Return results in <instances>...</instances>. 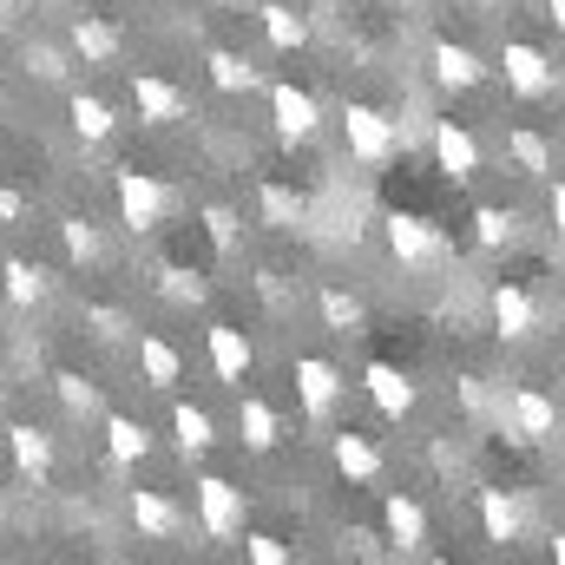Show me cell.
Here are the masks:
<instances>
[{"label": "cell", "mask_w": 565, "mask_h": 565, "mask_svg": "<svg viewBox=\"0 0 565 565\" xmlns=\"http://www.w3.org/2000/svg\"><path fill=\"white\" fill-rule=\"evenodd\" d=\"M316 309H322V322H329V335H362V296H349L342 282H322L316 289Z\"/></svg>", "instance_id": "cell-27"}, {"label": "cell", "mask_w": 565, "mask_h": 565, "mask_svg": "<svg viewBox=\"0 0 565 565\" xmlns=\"http://www.w3.org/2000/svg\"><path fill=\"white\" fill-rule=\"evenodd\" d=\"M237 427H244V447L250 454H270L282 440V415L264 402V395H244V408H237Z\"/></svg>", "instance_id": "cell-26"}, {"label": "cell", "mask_w": 565, "mask_h": 565, "mask_svg": "<svg viewBox=\"0 0 565 565\" xmlns=\"http://www.w3.org/2000/svg\"><path fill=\"white\" fill-rule=\"evenodd\" d=\"M296 402H302V415L322 422V415L342 402V369L322 362V355H296Z\"/></svg>", "instance_id": "cell-12"}, {"label": "cell", "mask_w": 565, "mask_h": 565, "mask_svg": "<svg viewBox=\"0 0 565 565\" xmlns=\"http://www.w3.org/2000/svg\"><path fill=\"white\" fill-rule=\"evenodd\" d=\"M113 198H119V224H126L132 237L158 231L164 211H171V191H164L151 171H139V164H119V171H113Z\"/></svg>", "instance_id": "cell-1"}, {"label": "cell", "mask_w": 565, "mask_h": 565, "mask_svg": "<svg viewBox=\"0 0 565 565\" xmlns=\"http://www.w3.org/2000/svg\"><path fill=\"white\" fill-rule=\"evenodd\" d=\"M382 237H388V257H395L402 270H434V264L447 257L440 224H427L422 211H388V217H382Z\"/></svg>", "instance_id": "cell-2"}, {"label": "cell", "mask_w": 565, "mask_h": 565, "mask_svg": "<svg viewBox=\"0 0 565 565\" xmlns=\"http://www.w3.org/2000/svg\"><path fill=\"white\" fill-rule=\"evenodd\" d=\"M342 132H349V158H362V164H382V158L395 151V119H388L382 106L349 99V106H342Z\"/></svg>", "instance_id": "cell-4"}, {"label": "cell", "mask_w": 565, "mask_h": 565, "mask_svg": "<svg viewBox=\"0 0 565 565\" xmlns=\"http://www.w3.org/2000/svg\"><path fill=\"white\" fill-rule=\"evenodd\" d=\"M119 26L113 20H99V13H86V20H73V53L86 60V66H113L119 60Z\"/></svg>", "instance_id": "cell-23"}, {"label": "cell", "mask_w": 565, "mask_h": 565, "mask_svg": "<svg viewBox=\"0 0 565 565\" xmlns=\"http://www.w3.org/2000/svg\"><path fill=\"white\" fill-rule=\"evenodd\" d=\"M7 460H13V473L20 480H33V487H46V473H53V434L33 422L7 427Z\"/></svg>", "instance_id": "cell-14"}, {"label": "cell", "mask_w": 565, "mask_h": 565, "mask_svg": "<svg viewBox=\"0 0 565 565\" xmlns=\"http://www.w3.org/2000/svg\"><path fill=\"white\" fill-rule=\"evenodd\" d=\"M362 388H369V402H375V415H382V422H408V415H415V402H422L415 375H408V369H395V362H369Z\"/></svg>", "instance_id": "cell-6"}, {"label": "cell", "mask_w": 565, "mask_h": 565, "mask_svg": "<svg viewBox=\"0 0 565 565\" xmlns=\"http://www.w3.org/2000/svg\"><path fill=\"white\" fill-rule=\"evenodd\" d=\"M132 113H139L145 126H184L191 119V99L164 73H132Z\"/></svg>", "instance_id": "cell-9"}, {"label": "cell", "mask_w": 565, "mask_h": 565, "mask_svg": "<svg viewBox=\"0 0 565 565\" xmlns=\"http://www.w3.org/2000/svg\"><path fill=\"white\" fill-rule=\"evenodd\" d=\"M500 415H507V434H520V440H553L559 434V402L546 388H533V382H520L500 402Z\"/></svg>", "instance_id": "cell-5"}, {"label": "cell", "mask_w": 565, "mask_h": 565, "mask_svg": "<svg viewBox=\"0 0 565 565\" xmlns=\"http://www.w3.org/2000/svg\"><path fill=\"white\" fill-rule=\"evenodd\" d=\"M0 7H20V0H0Z\"/></svg>", "instance_id": "cell-46"}, {"label": "cell", "mask_w": 565, "mask_h": 565, "mask_svg": "<svg viewBox=\"0 0 565 565\" xmlns=\"http://www.w3.org/2000/svg\"><path fill=\"white\" fill-rule=\"evenodd\" d=\"M244 559L282 565V559H289V546H282V540H270V533H244Z\"/></svg>", "instance_id": "cell-39"}, {"label": "cell", "mask_w": 565, "mask_h": 565, "mask_svg": "<svg viewBox=\"0 0 565 565\" xmlns=\"http://www.w3.org/2000/svg\"><path fill=\"white\" fill-rule=\"evenodd\" d=\"M559 355H565V316H559Z\"/></svg>", "instance_id": "cell-45"}, {"label": "cell", "mask_w": 565, "mask_h": 565, "mask_svg": "<svg viewBox=\"0 0 565 565\" xmlns=\"http://www.w3.org/2000/svg\"><path fill=\"white\" fill-rule=\"evenodd\" d=\"M126 513H132V526H139L145 540H178V533H184L178 500H164L158 487H132V493H126Z\"/></svg>", "instance_id": "cell-15"}, {"label": "cell", "mask_w": 565, "mask_h": 565, "mask_svg": "<svg viewBox=\"0 0 565 565\" xmlns=\"http://www.w3.org/2000/svg\"><path fill=\"white\" fill-rule=\"evenodd\" d=\"M546 211H553V231L565 237V178L553 184V198H546Z\"/></svg>", "instance_id": "cell-42"}, {"label": "cell", "mask_w": 565, "mask_h": 565, "mask_svg": "<svg viewBox=\"0 0 565 565\" xmlns=\"http://www.w3.org/2000/svg\"><path fill=\"white\" fill-rule=\"evenodd\" d=\"M546 13H553V26L565 33V0H546Z\"/></svg>", "instance_id": "cell-43"}, {"label": "cell", "mask_w": 565, "mask_h": 565, "mask_svg": "<svg viewBox=\"0 0 565 565\" xmlns=\"http://www.w3.org/2000/svg\"><path fill=\"white\" fill-rule=\"evenodd\" d=\"M0 289H7L13 309H40V302L53 296V277H46L40 264H26V257H7V264H0Z\"/></svg>", "instance_id": "cell-22"}, {"label": "cell", "mask_w": 565, "mask_h": 565, "mask_svg": "<svg viewBox=\"0 0 565 565\" xmlns=\"http://www.w3.org/2000/svg\"><path fill=\"white\" fill-rule=\"evenodd\" d=\"M204 289H211V282L198 277V270H178V264L158 270V296H164V302H204Z\"/></svg>", "instance_id": "cell-36"}, {"label": "cell", "mask_w": 565, "mask_h": 565, "mask_svg": "<svg viewBox=\"0 0 565 565\" xmlns=\"http://www.w3.org/2000/svg\"><path fill=\"white\" fill-rule=\"evenodd\" d=\"M53 395H60L66 415H93V408H99V382H86V375H73V369L53 375Z\"/></svg>", "instance_id": "cell-35"}, {"label": "cell", "mask_w": 565, "mask_h": 565, "mask_svg": "<svg viewBox=\"0 0 565 565\" xmlns=\"http://www.w3.org/2000/svg\"><path fill=\"white\" fill-rule=\"evenodd\" d=\"M460 408H467V415H487V408H493L487 388H480V375H460Z\"/></svg>", "instance_id": "cell-40"}, {"label": "cell", "mask_w": 565, "mask_h": 565, "mask_svg": "<svg viewBox=\"0 0 565 565\" xmlns=\"http://www.w3.org/2000/svg\"><path fill=\"white\" fill-rule=\"evenodd\" d=\"M26 73H40V79H66V53H60V46H26Z\"/></svg>", "instance_id": "cell-38"}, {"label": "cell", "mask_w": 565, "mask_h": 565, "mask_svg": "<svg viewBox=\"0 0 565 565\" xmlns=\"http://www.w3.org/2000/svg\"><path fill=\"white\" fill-rule=\"evenodd\" d=\"M427 66H434V86H447V93H473L487 79V60L473 46H460V40H434Z\"/></svg>", "instance_id": "cell-13"}, {"label": "cell", "mask_w": 565, "mask_h": 565, "mask_svg": "<svg viewBox=\"0 0 565 565\" xmlns=\"http://www.w3.org/2000/svg\"><path fill=\"white\" fill-rule=\"evenodd\" d=\"M26 217V198L20 191H0V224H20Z\"/></svg>", "instance_id": "cell-41"}, {"label": "cell", "mask_w": 565, "mask_h": 565, "mask_svg": "<svg viewBox=\"0 0 565 565\" xmlns=\"http://www.w3.org/2000/svg\"><path fill=\"white\" fill-rule=\"evenodd\" d=\"M520 237V211H500V204H480L473 211V244L480 250H500V244H513Z\"/></svg>", "instance_id": "cell-31"}, {"label": "cell", "mask_w": 565, "mask_h": 565, "mask_svg": "<svg viewBox=\"0 0 565 565\" xmlns=\"http://www.w3.org/2000/svg\"><path fill=\"white\" fill-rule=\"evenodd\" d=\"M198 526L211 533V540H237L244 533V487H231V480H198Z\"/></svg>", "instance_id": "cell-7"}, {"label": "cell", "mask_w": 565, "mask_h": 565, "mask_svg": "<svg viewBox=\"0 0 565 565\" xmlns=\"http://www.w3.org/2000/svg\"><path fill=\"white\" fill-rule=\"evenodd\" d=\"M553 559H559V565H565V533H553Z\"/></svg>", "instance_id": "cell-44"}, {"label": "cell", "mask_w": 565, "mask_h": 565, "mask_svg": "<svg viewBox=\"0 0 565 565\" xmlns=\"http://www.w3.org/2000/svg\"><path fill=\"white\" fill-rule=\"evenodd\" d=\"M382 526H388L395 553H422V540H427L422 500H408V493H388V500H382Z\"/></svg>", "instance_id": "cell-19"}, {"label": "cell", "mask_w": 565, "mask_h": 565, "mask_svg": "<svg viewBox=\"0 0 565 565\" xmlns=\"http://www.w3.org/2000/svg\"><path fill=\"white\" fill-rule=\"evenodd\" d=\"M487 309H493L500 342H526V335L540 329V302H533V289H526V282H493Z\"/></svg>", "instance_id": "cell-11"}, {"label": "cell", "mask_w": 565, "mask_h": 565, "mask_svg": "<svg viewBox=\"0 0 565 565\" xmlns=\"http://www.w3.org/2000/svg\"><path fill=\"white\" fill-rule=\"evenodd\" d=\"M480 526H487L493 546H513V540L526 533V507H520L507 487H480Z\"/></svg>", "instance_id": "cell-18"}, {"label": "cell", "mask_w": 565, "mask_h": 565, "mask_svg": "<svg viewBox=\"0 0 565 565\" xmlns=\"http://www.w3.org/2000/svg\"><path fill=\"white\" fill-rule=\"evenodd\" d=\"M66 119H73V132L86 145H106L113 132H119V113L99 99V93H73V106H66Z\"/></svg>", "instance_id": "cell-25"}, {"label": "cell", "mask_w": 565, "mask_h": 565, "mask_svg": "<svg viewBox=\"0 0 565 565\" xmlns=\"http://www.w3.org/2000/svg\"><path fill=\"white\" fill-rule=\"evenodd\" d=\"M204 231H211L217 250H237V211L231 204H204Z\"/></svg>", "instance_id": "cell-37"}, {"label": "cell", "mask_w": 565, "mask_h": 565, "mask_svg": "<svg viewBox=\"0 0 565 565\" xmlns=\"http://www.w3.org/2000/svg\"><path fill=\"white\" fill-rule=\"evenodd\" d=\"M329 454H335V473H342L349 487H369V480H382V447H375L362 427H342Z\"/></svg>", "instance_id": "cell-16"}, {"label": "cell", "mask_w": 565, "mask_h": 565, "mask_svg": "<svg viewBox=\"0 0 565 565\" xmlns=\"http://www.w3.org/2000/svg\"><path fill=\"white\" fill-rule=\"evenodd\" d=\"M257 204H264V224H277V231H296V224H302V198H296L289 184H277V178H264Z\"/></svg>", "instance_id": "cell-33"}, {"label": "cell", "mask_w": 565, "mask_h": 565, "mask_svg": "<svg viewBox=\"0 0 565 565\" xmlns=\"http://www.w3.org/2000/svg\"><path fill=\"white\" fill-rule=\"evenodd\" d=\"M60 244H66V257H73L79 270L106 257V237H99V224H86V217H66V224H60Z\"/></svg>", "instance_id": "cell-32"}, {"label": "cell", "mask_w": 565, "mask_h": 565, "mask_svg": "<svg viewBox=\"0 0 565 565\" xmlns=\"http://www.w3.org/2000/svg\"><path fill=\"white\" fill-rule=\"evenodd\" d=\"M204 73H211L217 93H257V66L244 53H231V46H211L204 53Z\"/></svg>", "instance_id": "cell-29"}, {"label": "cell", "mask_w": 565, "mask_h": 565, "mask_svg": "<svg viewBox=\"0 0 565 565\" xmlns=\"http://www.w3.org/2000/svg\"><path fill=\"white\" fill-rule=\"evenodd\" d=\"M270 119H277V139L302 145L322 132V106H316V93H302V86H289V79H277L270 86Z\"/></svg>", "instance_id": "cell-8"}, {"label": "cell", "mask_w": 565, "mask_h": 565, "mask_svg": "<svg viewBox=\"0 0 565 565\" xmlns=\"http://www.w3.org/2000/svg\"><path fill=\"white\" fill-rule=\"evenodd\" d=\"M507 164L520 178H553V139L533 126H507Z\"/></svg>", "instance_id": "cell-21"}, {"label": "cell", "mask_w": 565, "mask_h": 565, "mask_svg": "<svg viewBox=\"0 0 565 565\" xmlns=\"http://www.w3.org/2000/svg\"><path fill=\"white\" fill-rule=\"evenodd\" d=\"M151 454V427L132 422V415H106V460L113 467H139Z\"/></svg>", "instance_id": "cell-24"}, {"label": "cell", "mask_w": 565, "mask_h": 565, "mask_svg": "<svg viewBox=\"0 0 565 565\" xmlns=\"http://www.w3.org/2000/svg\"><path fill=\"white\" fill-rule=\"evenodd\" d=\"M204 349H211V369H217V382H244V375H250V335H244L237 322H211Z\"/></svg>", "instance_id": "cell-17"}, {"label": "cell", "mask_w": 565, "mask_h": 565, "mask_svg": "<svg viewBox=\"0 0 565 565\" xmlns=\"http://www.w3.org/2000/svg\"><path fill=\"white\" fill-rule=\"evenodd\" d=\"M427 139H434V164H440L454 184H473V178H480V139H473L460 119H434Z\"/></svg>", "instance_id": "cell-10"}, {"label": "cell", "mask_w": 565, "mask_h": 565, "mask_svg": "<svg viewBox=\"0 0 565 565\" xmlns=\"http://www.w3.org/2000/svg\"><path fill=\"white\" fill-rule=\"evenodd\" d=\"M500 79H507L513 99H553V93H559V66H553V53L533 46V40H507Z\"/></svg>", "instance_id": "cell-3"}, {"label": "cell", "mask_w": 565, "mask_h": 565, "mask_svg": "<svg viewBox=\"0 0 565 565\" xmlns=\"http://www.w3.org/2000/svg\"><path fill=\"white\" fill-rule=\"evenodd\" d=\"M257 20H264V40H270L277 53H302V46H309V20H302L296 7L264 0V13H257Z\"/></svg>", "instance_id": "cell-28"}, {"label": "cell", "mask_w": 565, "mask_h": 565, "mask_svg": "<svg viewBox=\"0 0 565 565\" xmlns=\"http://www.w3.org/2000/svg\"><path fill=\"white\" fill-rule=\"evenodd\" d=\"M79 322L93 329V342H126V329H132V316H126L119 302H86Z\"/></svg>", "instance_id": "cell-34"}, {"label": "cell", "mask_w": 565, "mask_h": 565, "mask_svg": "<svg viewBox=\"0 0 565 565\" xmlns=\"http://www.w3.org/2000/svg\"><path fill=\"white\" fill-rule=\"evenodd\" d=\"M139 375H145V388L171 395V388L184 382V355H178L164 335H139Z\"/></svg>", "instance_id": "cell-20"}, {"label": "cell", "mask_w": 565, "mask_h": 565, "mask_svg": "<svg viewBox=\"0 0 565 565\" xmlns=\"http://www.w3.org/2000/svg\"><path fill=\"white\" fill-rule=\"evenodd\" d=\"M171 440H178V454H184V460H191V454H211V440H217V422H211L204 408L178 402V408H171Z\"/></svg>", "instance_id": "cell-30"}]
</instances>
